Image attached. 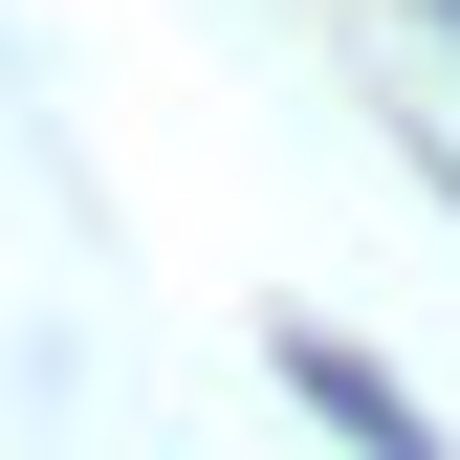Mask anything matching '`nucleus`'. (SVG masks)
Returning a JSON list of instances; mask_svg holds the SVG:
<instances>
[{"mask_svg": "<svg viewBox=\"0 0 460 460\" xmlns=\"http://www.w3.org/2000/svg\"><path fill=\"white\" fill-rule=\"evenodd\" d=\"M285 394H307V417H351V460H438V417H417L373 351H329V329H285Z\"/></svg>", "mask_w": 460, "mask_h": 460, "instance_id": "obj_1", "label": "nucleus"}]
</instances>
